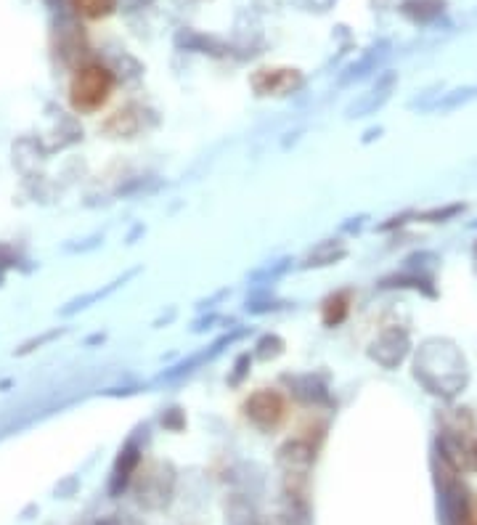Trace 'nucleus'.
<instances>
[{
	"mask_svg": "<svg viewBox=\"0 0 477 525\" xmlns=\"http://www.w3.org/2000/svg\"><path fill=\"white\" fill-rule=\"evenodd\" d=\"M112 91V69L99 64V61H91V64L77 69L75 77H72V83H69V104H72L75 112L91 115V112H99L104 107Z\"/></svg>",
	"mask_w": 477,
	"mask_h": 525,
	"instance_id": "obj_1",
	"label": "nucleus"
},
{
	"mask_svg": "<svg viewBox=\"0 0 477 525\" xmlns=\"http://www.w3.org/2000/svg\"><path fill=\"white\" fill-rule=\"evenodd\" d=\"M438 523L440 525H472L470 488L456 478V470L446 465L438 472Z\"/></svg>",
	"mask_w": 477,
	"mask_h": 525,
	"instance_id": "obj_2",
	"label": "nucleus"
},
{
	"mask_svg": "<svg viewBox=\"0 0 477 525\" xmlns=\"http://www.w3.org/2000/svg\"><path fill=\"white\" fill-rule=\"evenodd\" d=\"M244 417L260 430H276L287 419V401L276 390H258L247 398L244 404Z\"/></svg>",
	"mask_w": 477,
	"mask_h": 525,
	"instance_id": "obj_3",
	"label": "nucleus"
},
{
	"mask_svg": "<svg viewBox=\"0 0 477 525\" xmlns=\"http://www.w3.org/2000/svg\"><path fill=\"white\" fill-rule=\"evenodd\" d=\"M250 85L258 96H287L303 85V72L295 67H260Z\"/></svg>",
	"mask_w": 477,
	"mask_h": 525,
	"instance_id": "obj_4",
	"label": "nucleus"
},
{
	"mask_svg": "<svg viewBox=\"0 0 477 525\" xmlns=\"http://www.w3.org/2000/svg\"><path fill=\"white\" fill-rule=\"evenodd\" d=\"M173 491H175V470L170 465H165L152 480H149V483H146V486H141V491H138V502L144 504V507H149V510H162V507H167L170 499H173Z\"/></svg>",
	"mask_w": 477,
	"mask_h": 525,
	"instance_id": "obj_5",
	"label": "nucleus"
},
{
	"mask_svg": "<svg viewBox=\"0 0 477 525\" xmlns=\"http://www.w3.org/2000/svg\"><path fill=\"white\" fill-rule=\"evenodd\" d=\"M138 465H141V449H138L136 443H128V446L120 451L117 462H114L112 480H109V494L120 496L122 491L130 486V480L136 475Z\"/></svg>",
	"mask_w": 477,
	"mask_h": 525,
	"instance_id": "obj_6",
	"label": "nucleus"
},
{
	"mask_svg": "<svg viewBox=\"0 0 477 525\" xmlns=\"http://www.w3.org/2000/svg\"><path fill=\"white\" fill-rule=\"evenodd\" d=\"M446 0H406L401 6V14L414 24H430L446 11Z\"/></svg>",
	"mask_w": 477,
	"mask_h": 525,
	"instance_id": "obj_7",
	"label": "nucleus"
},
{
	"mask_svg": "<svg viewBox=\"0 0 477 525\" xmlns=\"http://www.w3.org/2000/svg\"><path fill=\"white\" fill-rule=\"evenodd\" d=\"M350 313V292H334L324 300L321 305V321L326 327H337L342 321L348 319Z\"/></svg>",
	"mask_w": 477,
	"mask_h": 525,
	"instance_id": "obj_8",
	"label": "nucleus"
},
{
	"mask_svg": "<svg viewBox=\"0 0 477 525\" xmlns=\"http://www.w3.org/2000/svg\"><path fill=\"white\" fill-rule=\"evenodd\" d=\"M226 523L228 525H263V520H260V515L255 512V507H252L247 499H242V496H234L226 507Z\"/></svg>",
	"mask_w": 477,
	"mask_h": 525,
	"instance_id": "obj_9",
	"label": "nucleus"
},
{
	"mask_svg": "<svg viewBox=\"0 0 477 525\" xmlns=\"http://www.w3.org/2000/svg\"><path fill=\"white\" fill-rule=\"evenodd\" d=\"M69 6H72L77 16L96 22V19H106L109 14H114L117 0H69Z\"/></svg>",
	"mask_w": 477,
	"mask_h": 525,
	"instance_id": "obj_10",
	"label": "nucleus"
},
{
	"mask_svg": "<svg viewBox=\"0 0 477 525\" xmlns=\"http://www.w3.org/2000/svg\"><path fill=\"white\" fill-rule=\"evenodd\" d=\"M464 205H451L446 207V210H432V213H427L424 218H432V221H446V218H454L456 213H462Z\"/></svg>",
	"mask_w": 477,
	"mask_h": 525,
	"instance_id": "obj_11",
	"label": "nucleus"
},
{
	"mask_svg": "<svg viewBox=\"0 0 477 525\" xmlns=\"http://www.w3.org/2000/svg\"><path fill=\"white\" fill-rule=\"evenodd\" d=\"M467 470H477V438L467 443Z\"/></svg>",
	"mask_w": 477,
	"mask_h": 525,
	"instance_id": "obj_12",
	"label": "nucleus"
},
{
	"mask_svg": "<svg viewBox=\"0 0 477 525\" xmlns=\"http://www.w3.org/2000/svg\"><path fill=\"white\" fill-rule=\"evenodd\" d=\"M99 525H120V523H117V520H112V518H109V520H101Z\"/></svg>",
	"mask_w": 477,
	"mask_h": 525,
	"instance_id": "obj_13",
	"label": "nucleus"
}]
</instances>
